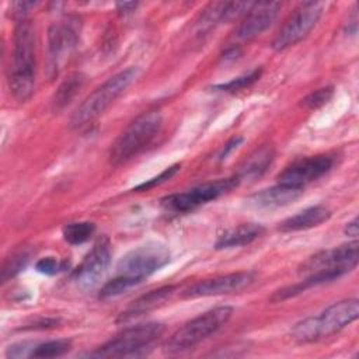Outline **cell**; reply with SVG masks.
I'll use <instances>...</instances> for the list:
<instances>
[{"label": "cell", "instance_id": "obj_13", "mask_svg": "<svg viewBox=\"0 0 359 359\" xmlns=\"http://www.w3.org/2000/svg\"><path fill=\"white\" fill-rule=\"evenodd\" d=\"M334 163L335 157L328 153L299 158L285 167V170L278 175V184L303 188L327 174L332 168Z\"/></svg>", "mask_w": 359, "mask_h": 359}, {"label": "cell", "instance_id": "obj_20", "mask_svg": "<svg viewBox=\"0 0 359 359\" xmlns=\"http://www.w3.org/2000/svg\"><path fill=\"white\" fill-rule=\"evenodd\" d=\"M264 231L265 229L258 223H243L237 227L229 229L224 233H222L215 243V248L224 250L247 245L257 240Z\"/></svg>", "mask_w": 359, "mask_h": 359}, {"label": "cell", "instance_id": "obj_30", "mask_svg": "<svg viewBox=\"0 0 359 359\" xmlns=\"http://www.w3.org/2000/svg\"><path fill=\"white\" fill-rule=\"evenodd\" d=\"M35 344L32 342H18V344H13L7 348L6 356L7 358H29L32 348Z\"/></svg>", "mask_w": 359, "mask_h": 359}, {"label": "cell", "instance_id": "obj_27", "mask_svg": "<svg viewBox=\"0 0 359 359\" xmlns=\"http://www.w3.org/2000/svg\"><path fill=\"white\" fill-rule=\"evenodd\" d=\"M261 76V69H255L252 70L251 73L245 74V76H241V77H237V79H233L227 83H223V84H219L216 86L215 88H219L222 91H238L250 84H252L254 81H257Z\"/></svg>", "mask_w": 359, "mask_h": 359}, {"label": "cell", "instance_id": "obj_21", "mask_svg": "<svg viewBox=\"0 0 359 359\" xmlns=\"http://www.w3.org/2000/svg\"><path fill=\"white\" fill-rule=\"evenodd\" d=\"M84 83V76L79 72L69 74L63 83L59 86L57 91L53 95V107L55 109H62L65 108L79 93V90L83 87Z\"/></svg>", "mask_w": 359, "mask_h": 359}, {"label": "cell", "instance_id": "obj_29", "mask_svg": "<svg viewBox=\"0 0 359 359\" xmlns=\"http://www.w3.org/2000/svg\"><path fill=\"white\" fill-rule=\"evenodd\" d=\"M35 269L43 275H55L63 269V264H60L55 257H45L35 264Z\"/></svg>", "mask_w": 359, "mask_h": 359}, {"label": "cell", "instance_id": "obj_14", "mask_svg": "<svg viewBox=\"0 0 359 359\" xmlns=\"http://www.w3.org/2000/svg\"><path fill=\"white\" fill-rule=\"evenodd\" d=\"M255 280V273L250 271L233 272L223 276H216L212 279H205L188 287L182 297L196 299V297H208V296H220V294H231L238 293L247 289Z\"/></svg>", "mask_w": 359, "mask_h": 359}, {"label": "cell", "instance_id": "obj_1", "mask_svg": "<svg viewBox=\"0 0 359 359\" xmlns=\"http://www.w3.org/2000/svg\"><path fill=\"white\" fill-rule=\"evenodd\" d=\"M35 31L29 20H18L14 29L13 62L10 66V90L15 100L27 101L35 87Z\"/></svg>", "mask_w": 359, "mask_h": 359}, {"label": "cell", "instance_id": "obj_3", "mask_svg": "<svg viewBox=\"0 0 359 359\" xmlns=\"http://www.w3.org/2000/svg\"><path fill=\"white\" fill-rule=\"evenodd\" d=\"M139 72V67L130 66L111 76L74 109L70 118V126L81 128L104 114V111L136 80Z\"/></svg>", "mask_w": 359, "mask_h": 359}, {"label": "cell", "instance_id": "obj_5", "mask_svg": "<svg viewBox=\"0 0 359 359\" xmlns=\"http://www.w3.org/2000/svg\"><path fill=\"white\" fill-rule=\"evenodd\" d=\"M161 121V114L154 109L143 112L133 119L112 143L109 151L111 163L118 165L139 154L157 135Z\"/></svg>", "mask_w": 359, "mask_h": 359}, {"label": "cell", "instance_id": "obj_23", "mask_svg": "<svg viewBox=\"0 0 359 359\" xmlns=\"http://www.w3.org/2000/svg\"><path fill=\"white\" fill-rule=\"evenodd\" d=\"M72 349L70 339H52L42 344H35L29 358H57Z\"/></svg>", "mask_w": 359, "mask_h": 359}, {"label": "cell", "instance_id": "obj_24", "mask_svg": "<svg viewBox=\"0 0 359 359\" xmlns=\"http://www.w3.org/2000/svg\"><path fill=\"white\" fill-rule=\"evenodd\" d=\"M139 282L132 279V278H128V276H123V275H118L116 278L108 280L102 287H101V292H100V297L102 299H108V297H115V296H119L121 293L126 292L128 289L133 287L135 285H137Z\"/></svg>", "mask_w": 359, "mask_h": 359}, {"label": "cell", "instance_id": "obj_10", "mask_svg": "<svg viewBox=\"0 0 359 359\" xmlns=\"http://www.w3.org/2000/svg\"><path fill=\"white\" fill-rule=\"evenodd\" d=\"M324 7L325 3L323 1H306L299 4L279 28L272 41V48L275 50H285L300 42L316 27Z\"/></svg>", "mask_w": 359, "mask_h": 359}, {"label": "cell", "instance_id": "obj_26", "mask_svg": "<svg viewBox=\"0 0 359 359\" xmlns=\"http://www.w3.org/2000/svg\"><path fill=\"white\" fill-rule=\"evenodd\" d=\"M334 95V88L332 87H323L318 88L313 93H310L309 95H306L302 100V105H304L309 109H317L323 105H325Z\"/></svg>", "mask_w": 359, "mask_h": 359}, {"label": "cell", "instance_id": "obj_33", "mask_svg": "<svg viewBox=\"0 0 359 359\" xmlns=\"http://www.w3.org/2000/svg\"><path fill=\"white\" fill-rule=\"evenodd\" d=\"M359 233V226H358V217L352 219L349 223H346L345 226V234L351 236V237H356Z\"/></svg>", "mask_w": 359, "mask_h": 359}, {"label": "cell", "instance_id": "obj_7", "mask_svg": "<svg viewBox=\"0 0 359 359\" xmlns=\"http://www.w3.org/2000/svg\"><path fill=\"white\" fill-rule=\"evenodd\" d=\"M170 262L168 248L158 241H147L128 251L118 262V275L137 280L139 283Z\"/></svg>", "mask_w": 359, "mask_h": 359}, {"label": "cell", "instance_id": "obj_2", "mask_svg": "<svg viewBox=\"0 0 359 359\" xmlns=\"http://www.w3.org/2000/svg\"><path fill=\"white\" fill-rule=\"evenodd\" d=\"M359 317V302L345 299L332 303L318 316L307 317L294 324L292 337L297 342H314L331 337Z\"/></svg>", "mask_w": 359, "mask_h": 359}, {"label": "cell", "instance_id": "obj_15", "mask_svg": "<svg viewBox=\"0 0 359 359\" xmlns=\"http://www.w3.org/2000/svg\"><path fill=\"white\" fill-rule=\"evenodd\" d=\"M282 3L279 1H258L252 3L251 8L244 15V20L237 28V38L251 39L268 29L276 20Z\"/></svg>", "mask_w": 359, "mask_h": 359}, {"label": "cell", "instance_id": "obj_32", "mask_svg": "<svg viewBox=\"0 0 359 359\" xmlns=\"http://www.w3.org/2000/svg\"><path fill=\"white\" fill-rule=\"evenodd\" d=\"M139 4L135 3V1H123V3H116V10L121 13V14H129L132 11L136 10Z\"/></svg>", "mask_w": 359, "mask_h": 359}, {"label": "cell", "instance_id": "obj_17", "mask_svg": "<svg viewBox=\"0 0 359 359\" xmlns=\"http://www.w3.org/2000/svg\"><path fill=\"white\" fill-rule=\"evenodd\" d=\"M175 285H167L154 290L147 292L146 294H142L136 300H133L118 317V323H128L133 318H137L143 314H147L161 306H164L174 294Z\"/></svg>", "mask_w": 359, "mask_h": 359}, {"label": "cell", "instance_id": "obj_9", "mask_svg": "<svg viewBox=\"0 0 359 359\" xmlns=\"http://www.w3.org/2000/svg\"><path fill=\"white\" fill-rule=\"evenodd\" d=\"M79 36L80 20L77 17H66L49 27L46 49V72L49 79H53L59 73L66 59L76 48Z\"/></svg>", "mask_w": 359, "mask_h": 359}, {"label": "cell", "instance_id": "obj_34", "mask_svg": "<svg viewBox=\"0 0 359 359\" xmlns=\"http://www.w3.org/2000/svg\"><path fill=\"white\" fill-rule=\"evenodd\" d=\"M238 53H240V50H238L237 48H230V49H227V50H226V53H224V59H226V60H227V59L234 60V59L238 56Z\"/></svg>", "mask_w": 359, "mask_h": 359}, {"label": "cell", "instance_id": "obj_11", "mask_svg": "<svg viewBox=\"0 0 359 359\" xmlns=\"http://www.w3.org/2000/svg\"><path fill=\"white\" fill-rule=\"evenodd\" d=\"M358 265V243H346L331 250H324L310 257L302 266L300 272L310 275L316 272H334L342 276Z\"/></svg>", "mask_w": 359, "mask_h": 359}, {"label": "cell", "instance_id": "obj_22", "mask_svg": "<svg viewBox=\"0 0 359 359\" xmlns=\"http://www.w3.org/2000/svg\"><path fill=\"white\" fill-rule=\"evenodd\" d=\"M94 233L95 224L93 222H74L63 227V238L72 245H79L88 241Z\"/></svg>", "mask_w": 359, "mask_h": 359}, {"label": "cell", "instance_id": "obj_8", "mask_svg": "<svg viewBox=\"0 0 359 359\" xmlns=\"http://www.w3.org/2000/svg\"><path fill=\"white\" fill-rule=\"evenodd\" d=\"M238 184L240 181L237 180L236 175L229 178H220L216 181H209L205 184H199L184 192L171 194L161 199V205L167 212L185 213L229 194Z\"/></svg>", "mask_w": 359, "mask_h": 359}, {"label": "cell", "instance_id": "obj_12", "mask_svg": "<svg viewBox=\"0 0 359 359\" xmlns=\"http://www.w3.org/2000/svg\"><path fill=\"white\" fill-rule=\"evenodd\" d=\"M112 257L108 237H100L80 265L72 272V280L81 290L94 287L109 266Z\"/></svg>", "mask_w": 359, "mask_h": 359}, {"label": "cell", "instance_id": "obj_31", "mask_svg": "<svg viewBox=\"0 0 359 359\" xmlns=\"http://www.w3.org/2000/svg\"><path fill=\"white\" fill-rule=\"evenodd\" d=\"M243 142V137L241 136H236V137H231L226 144H224V147L220 150V153H219V156H217V158L219 160H224L234 149H237L238 147V144Z\"/></svg>", "mask_w": 359, "mask_h": 359}, {"label": "cell", "instance_id": "obj_25", "mask_svg": "<svg viewBox=\"0 0 359 359\" xmlns=\"http://www.w3.org/2000/svg\"><path fill=\"white\" fill-rule=\"evenodd\" d=\"M29 257H31L29 252L20 251V252L14 254L11 258H8L1 269V280L6 282L7 279H10V278L15 276L17 273H20L21 271H24V268L29 262Z\"/></svg>", "mask_w": 359, "mask_h": 359}, {"label": "cell", "instance_id": "obj_28", "mask_svg": "<svg viewBox=\"0 0 359 359\" xmlns=\"http://www.w3.org/2000/svg\"><path fill=\"white\" fill-rule=\"evenodd\" d=\"M180 167H181L180 164H172V165L167 167L164 171H161L157 177H153V178L147 180V181L139 184L137 187H135V189H136V191H147V189H150V188H154L156 185H160V184L168 181L171 177H174V175L178 172Z\"/></svg>", "mask_w": 359, "mask_h": 359}, {"label": "cell", "instance_id": "obj_18", "mask_svg": "<svg viewBox=\"0 0 359 359\" xmlns=\"http://www.w3.org/2000/svg\"><path fill=\"white\" fill-rule=\"evenodd\" d=\"M331 217V210L324 205H316L300 210L299 213L285 219L279 223L278 230L289 233V231H300L320 226Z\"/></svg>", "mask_w": 359, "mask_h": 359}, {"label": "cell", "instance_id": "obj_6", "mask_svg": "<svg viewBox=\"0 0 359 359\" xmlns=\"http://www.w3.org/2000/svg\"><path fill=\"white\" fill-rule=\"evenodd\" d=\"M164 332V325L160 323H146L129 327L116 337L97 348L91 356L98 358H121L139 356L147 353L154 342Z\"/></svg>", "mask_w": 359, "mask_h": 359}, {"label": "cell", "instance_id": "obj_4", "mask_svg": "<svg viewBox=\"0 0 359 359\" xmlns=\"http://www.w3.org/2000/svg\"><path fill=\"white\" fill-rule=\"evenodd\" d=\"M233 314L230 306L213 307L191 321L180 327L167 341L164 351L168 353H178L188 351L206 339L209 335L219 331L223 325L227 324Z\"/></svg>", "mask_w": 359, "mask_h": 359}, {"label": "cell", "instance_id": "obj_19", "mask_svg": "<svg viewBox=\"0 0 359 359\" xmlns=\"http://www.w3.org/2000/svg\"><path fill=\"white\" fill-rule=\"evenodd\" d=\"M275 158V150L271 146H262L254 150L240 165L238 172L236 174L237 180L241 181H254L262 177Z\"/></svg>", "mask_w": 359, "mask_h": 359}, {"label": "cell", "instance_id": "obj_16", "mask_svg": "<svg viewBox=\"0 0 359 359\" xmlns=\"http://www.w3.org/2000/svg\"><path fill=\"white\" fill-rule=\"evenodd\" d=\"M303 195V188L278 184L250 195L245 202L255 209H276L287 206Z\"/></svg>", "mask_w": 359, "mask_h": 359}]
</instances>
